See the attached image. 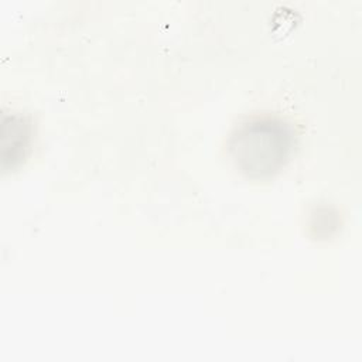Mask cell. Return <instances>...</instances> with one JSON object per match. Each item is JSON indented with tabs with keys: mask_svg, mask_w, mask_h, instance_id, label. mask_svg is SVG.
<instances>
[{
	"mask_svg": "<svg viewBox=\"0 0 362 362\" xmlns=\"http://www.w3.org/2000/svg\"><path fill=\"white\" fill-rule=\"evenodd\" d=\"M290 139L284 127L274 122H255L235 137L233 154L249 174H269L279 168L287 156Z\"/></svg>",
	"mask_w": 362,
	"mask_h": 362,
	"instance_id": "6da1fadb",
	"label": "cell"
}]
</instances>
